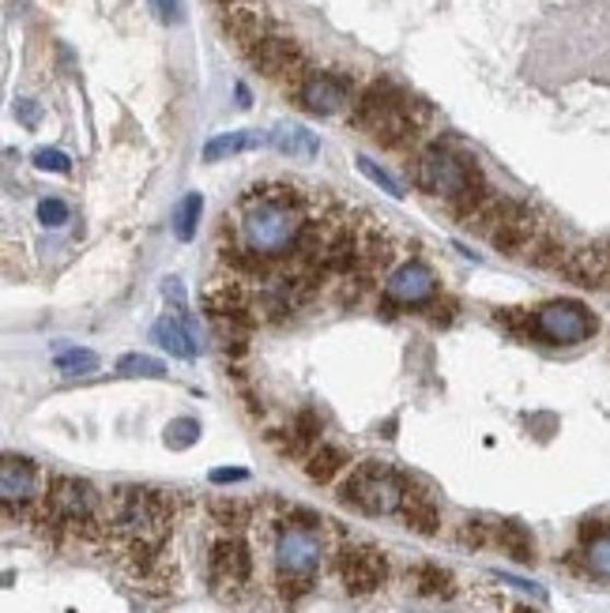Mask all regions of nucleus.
Returning <instances> with one entry per match:
<instances>
[{
  "label": "nucleus",
  "instance_id": "f257e3e1",
  "mask_svg": "<svg viewBox=\"0 0 610 613\" xmlns=\"http://www.w3.org/2000/svg\"><path fill=\"white\" fill-rule=\"evenodd\" d=\"M305 229V196L283 181L257 185L237 200L234 241L260 260H283L294 252Z\"/></svg>",
  "mask_w": 610,
  "mask_h": 613
},
{
  "label": "nucleus",
  "instance_id": "f03ea898",
  "mask_svg": "<svg viewBox=\"0 0 610 613\" xmlns=\"http://www.w3.org/2000/svg\"><path fill=\"white\" fill-rule=\"evenodd\" d=\"M430 121V106L407 95L392 80H373L351 106V125L362 129L388 151H403L419 140L422 125Z\"/></svg>",
  "mask_w": 610,
  "mask_h": 613
},
{
  "label": "nucleus",
  "instance_id": "7ed1b4c3",
  "mask_svg": "<svg viewBox=\"0 0 610 613\" xmlns=\"http://www.w3.org/2000/svg\"><path fill=\"white\" fill-rule=\"evenodd\" d=\"M411 177L422 192L437 196V200H445V203L464 200L468 192L486 185V177H482V169L474 166V158H468L460 148H453V143L422 148L411 166Z\"/></svg>",
  "mask_w": 610,
  "mask_h": 613
},
{
  "label": "nucleus",
  "instance_id": "20e7f679",
  "mask_svg": "<svg viewBox=\"0 0 610 613\" xmlns=\"http://www.w3.org/2000/svg\"><path fill=\"white\" fill-rule=\"evenodd\" d=\"M169 519H174V500L166 493L143 490V485H121L114 493V523L129 542L159 550Z\"/></svg>",
  "mask_w": 610,
  "mask_h": 613
},
{
  "label": "nucleus",
  "instance_id": "39448f33",
  "mask_svg": "<svg viewBox=\"0 0 610 613\" xmlns=\"http://www.w3.org/2000/svg\"><path fill=\"white\" fill-rule=\"evenodd\" d=\"M317 565H320V534L309 516H298V523L283 527L275 542V568H279V591H283V599H298L305 587H309Z\"/></svg>",
  "mask_w": 610,
  "mask_h": 613
},
{
  "label": "nucleus",
  "instance_id": "423d86ee",
  "mask_svg": "<svg viewBox=\"0 0 610 613\" xmlns=\"http://www.w3.org/2000/svg\"><path fill=\"white\" fill-rule=\"evenodd\" d=\"M403 490H407V482L392 467L362 463L359 471L347 479L343 490H339V500H343L347 508H359L362 516H392L403 508Z\"/></svg>",
  "mask_w": 610,
  "mask_h": 613
},
{
  "label": "nucleus",
  "instance_id": "0eeeda50",
  "mask_svg": "<svg viewBox=\"0 0 610 613\" xmlns=\"http://www.w3.org/2000/svg\"><path fill=\"white\" fill-rule=\"evenodd\" d=\"M599 331V317L580 302H547L536 313V339L550 346H576L584 339H591Z\"/></svg>",
  "mask_w": 610,
  "mask_h": 613
},
{
  "label": "nucleus",
  "instance_id": "6e6552de",
  "mask_svg": "<svg viewBox=\"0 0 610 613\" xmlns=\"http://www.w3.org/2000/svg\"><path fill=\"white\" fill-rule=\"evenodd\" d=\"M434 297H437V275L422 260H403L385 279V309H422Z\"/></svg>",
  "mask_w": 610,
  "mask_h": 613
},
{
  "label": "nucleus",
  "instance_id": "1a4fd4ad",
  "mask_svg": "<svg viewBox=\"0 0 610 613\" xmlns=\"http://www.w3.org/2000/svg\"><path fill=\"white\" fill-rule=\"evenodd\" d=\"M294 95L313 117H336L354 106V83L339 72H305Z\"/></svg>",
  "mask_w": 610,
  "mask_h": 613
},
{
  "label": "nucleus",
  "instance_id": "9d476101",
  "mask_svg": "<svg viewBox=\"0 0 610 613\" xmlns=\"http://www.w3.org/2000/svg\"><path fill=\"white\" fill-rule=\"evenodd\" d=\"M245 57H249V64L257 68L260 75H268V80H275V83H294V87H298L302 75L309 72L298 42L279 38V34H271L260 46H253Z\"/></svg>",
  "mask_w": 610,
  "mask_h": 613
},
{
  "label": "nucleus",
  "instance_id": "9b49d317",
  "mask_svg": "<svg viewBox=\"0 0 610 613\" xmlns=\"http://www.w3.org/2000/svg\"><path fill=\"white\" fill-rule=\"evenodd\" d=\"M388 576V557L377 546L354 542L339 553V580H343L347 594H373Z\"/></svg>",
  "mask_w": 610,
  "mask_h": 613
},
{
  "label": "nucleus",
  "instance_id": "f8f14e48",
  "mask_svg": "<svg viewBox=\"0 0 610 613\" xmlns=\"http://www.w3.org/2000/svg\"><path fill=\"white\" fill-rule=\"evenodd\" d=\"M46 508L49 516L68 527H87L91 516L98 512V493L83 479H54L46 493Z\"/></svg>",
  "mask_w": 610,
  "mask_h": 613
},
{
  "label": "nucleus",
  "instance_id": "ddd939ff",
  "mask_svg": "<svg viewBox=\"0 0 610 613\" xmlns=\"http://www.w3.org/2000/svg\"><path fill=\"white\" fill-rule=\"evenodd\" d=\"M208 573H211V587H215V591H223V594L242 591V587L249 583V573H253L249 546H245L237 534L219 539L208 553Z\"/></svg>",
  "mask_w": 610,
  "mask_h": 613
},
{
  "label": "nucleus",
  "instance_id": "4468645a",
  "mask_svg": "<svg viewBox=\"0 0 610 613\" xmlns=\"http://www.w3.org/2000/svg\"><path fill=\"white\" fill-rule=\"evenodd\" d=\"M223 31L231 34V38L245 49V54L275 34V31H271L268 8L260 4V0H226V4H223Z\"/></svg>",
  "mask_w": 610,
  "mask_h": 613
},
{
  "label": "nucleus",
  "instance_id": "2eb2a0df",
  "mask_svg": "<svg viewBox=\"0 0 610 613\" xmlns=\"http://www.w3.org/2000/svg\"><path fill=\"white\" fill-rule=\"evenodd\" d=\"M203 313H208L211 320L219 317H253V297L245 291L237 279H219V283H211L208 291L200 297Z\"/></svg>",
  "mask_w": 610,
  "mask_h": 613
},
{
  "label": "nucleus",
  "instance_id": "dca6fc26",
  "mask_svg": "<svg viewBox=\"0 0 610 613\" xmlns=\"http://www.w3.org/2000/svg\"><path fill=\"white\" fill-rule=\"evenodd\" d=\"M34 493H38V471H34L31 459L4 456V471H0V497H4V505L20 508L34 500Z\"/></svg>",
  "mask_w": 610,
  "mask_h": 613
},
{
  "label": "nucleus",
  "instance_id": "f3484780",
  "mask_svg": "<svg viewBox=\"0 0 610 613\" xmlns=\"http://www.w3.org/2000/svg\"><path fill=\"white\" fill-rule=\"evenodd\" d=\"M403 519H407V527L411 531H419V534H437V527H441V512H437V500L430 497L426 490H422L419 482H407V490H403Z\"/></svg>",
  "mask_w": 610,
  "mask_h": 613
},
{
  "label": "nucleus",
  "instance_id": "a211bd4d",
  "mask_svg": "<svg viewBox=\"0 0 610 613\" xmlns=\"http://www.w3.org/2000/svg\"><path fill=\"white\" fill-rule=\"evenodd\" d=\"M320 433H325V425H320V414L317 411H298L294 414V422H291V429L283 433L279 440H286L279 452L283 456H302V452H313V448L320 445Z\"/></svg>",
  "mask_w": 610,
  "mask_h": 613
},
{
  "label": "nucleus",
  "instance_id": "6ab92c4d",
  "mask_svg": "<svg viewBox=\"0 0 610 613\" xmlns=\"http://www.w3.org/2000/svg\"><path fill=\"white\" fill-rule=\"evenodd\" d=\"M494 542L513 561H520V565H531V561H536V539H531L528 527L516 523V519H502V523H494Z\"/></svg>",
  "mask_w": 610,
  "mask_h": 613
},
{
  "label": "nucleus",
  "instance_id": "aec40b11",
  "mask_svg": "<svg viewBox=\"0 0 610 613\" xmlns=\"http://www.w3.org/2000/svg\"><path fill=\"white\" fill-rule=\"evenodd\" d=\"M347 463H351V459H347L343 448L320 440V445L309 452V459H305V474H309V482L328 485V482H336L339 471H347Z\"/></svg>",
  "mask_w": 610,
  "mask_h": 613
},
{
  "label": "nucleus",
  "instance_id": "412c9836",
  "mask_svg": "<svg viewBox=\"0 0 610 613\" xmlns=\"http://www.w3.org/2000/svg\"><path fill=\"white\" fill-rule=\"evenodd\" d=\"M155 343L174 357H181V362H192V357H197V343H192L189 328H185V317H163L155 323Z\"/></svg>",
  "mask_w": 610,
  "mask_h": 613
},
{
  "label": "nucleus",
  "instance_id": "4be33fe9",
  "mask_svg": "<svg viewBox=\"0 0 610 613\" xmlns=\"http://www.w3.org/2000/svg\"><path fill=\"white\" fill-rule=\"evenodd\" d=\"M271 143H275V151H283V155L291 158H313L320 151L317 135H313L305 125H279L275 132H271Z\"/></svg>",
  "mask_w": 610,
  "mask_h": 613
},
{
  "label": "nucleus",
  "instance_id": "5701e85b",
  "mask_svg": "<svg viewBox=\"0 0 610 613\" xmlns=\"http://www.w3.org/2000/svg\"><path fill=\"white\" fill-rule=\"evenodd\" d=\"M260 140H265V135H260V132H249V129L211 135V140L203 143V162H223V158H231V155H242V151L257 148Z\"/></svg>",
  "mask_w": 610,
  "mask_h": 613
},
{
  "label": "nucleus",
  "instance_id": "b1692460",
  "mask_svg": "<svg viewBox=\"0 0 610 613\" xmlns=\"http://www.w3.org/2000/svg\"><path fill=\"white\" fill-rule=\"evenodd\" d=\"M414 591H419L422 599H453L456 580H453V573L441 565H419L414 568Z\"/></svg>",
  "mask_w": 610,
  "mask_h": 613
},
{
  "label": "nucleus",
  "instance_id": "393cba45",
  "mask_svg": "<svg viewBox=\"0 0 610 613\" xmlns=\"http://www.w3.org/2000/svg\"><path fill=\"white\" fill-rule=\"evenodd\" d=\"M200 215H203V196L200 192L181 196V203L174 208V234H177V241H192V237H197Z\"/></svg>",
  "mask_w": 610,
  "mask_h": 613
},
{
  "label": "nucleus",
  "instance_id": "a878e982",
  "mask_svg": "<svg viewBox=\"0 0 610 613\" xmlns=\"http://www.w3.org/2000/svg\"><path fill=\"white\" fill-rule=\"evenodd\" d=\"M163 373H166V365L148 354H125L121 362H117V377H125V380H140V377L159 380Z\"/></svg>",
  "mask_w": 610,
  "mask_h": 613
},
{
  "label": "nucleus",
  "instance_id": "bb28decb",
  "mask_svg": "<svg viewBox=\"0 0 610 613\" xmlns=\"http://www.w3.org/2000/svg\"><path fill=\"white\" fill-rule=\"evenodd\" d=\"M54 365L64 373V377H83V373L98 369V354L95 351H61L54 357Z\"/></svg>",
  "mask_w": 610,
  "mask_h": 613
},
{
  "label": "nucleus",
  "instance_id": "cd10ccee",
  "mask_svg": "<svg viewBox=\"0 0 610 613\" xmlns=\"http://www.w3.org/2000/svg\"><path fill=\"white\" fill-rule=\"evenodd\" d=\"M584 561H588V573L591 576H599V580L610 583V531L588 542V553H584Z\"/></svg>",
  "mask_w": 610,
  "mask_h": 613
},
{
  "label": "nucleus",
  "instance_id": "c85d7f7f",
  "mask_svg": "<svg viewBox=\"0 0 610 613\" xmlns=\"http://www.w3.org/2000/svg\"><path fill=\"white\" fill-rule=\"evenodd\" d=\"M211 516L223 527H231V531H242L249 523V505L245 500H211Z\"/></svg>",
  "mask_w": 610,
  "mask_h": 613
},
{
  "label": "nucleus",
  "instance_id": "c756f323",
  "mask_svg": "<svg viewBox=\"0 0 610 613\" xmlns=\"http://www.w3.org/2000/svg\"><path fill=\"white\" fill-rule=\"evenodd\" d=\"M166 445L174 448V452H181V448H189L192 440H200V422H192V419H174L166 425Z\"/></svg>",
  "mask_w": 610,
  "mask_h": 613
},
{
  "label": "nucleus",
  "instance_id": "7c9ffc66",
  "mask_svg": "<svg viewBox=\"0 0 610 613\" xmlns=\"http://www.w3.org/2000/svg\"><path fill=\"white\" fill-rule=\"evenodd\" d=\"M354 162H359V169H362V174L369 177L373 185H377V189H385L388 196H392V200H400V196H403V189H400V181H396V177L388 174V169H380L377 162H373V158H366V155H359V158H354Z\"/></svg>",
  "mask_w": 610,
  "mask_h": 613
},
{
  "label": "nucleus",
  "instance_id": "2f4dec72",
  "mask_svg": "<svg viewBox=\"0 0 610 613\" xmlns=\"http://www.w3.org/2000/svg\"><path fill=\"white\" fill-rule=\"evenodd\" d=\"M68 219H72V211H68V203L61 196H46V200H38V223L49 226V229H61Z\"/></svg>",
  "mask_w": 610,
  "mask_h": 613
},
{
  "label": "nucleus",
  "instance_id": "473e14b6",
  "mask_svg": "<svg viewBox=\"0 0 610 613\" xmlns=\"http://www.w3.org/2000/svg\"><path fill=\"white\" fill-rule=\"evenodd\" d=\"M31 162L42 169V174H68V169H72V158H68L64 151H57V148H38Z\"/></svg>",
  "mask_w": 610,
  "mask_h": 613
},
{
  "label": "nucleus",
  "instance_id": "72a5a7b5",
  "mask_svg": "<svg viewBox=\"0 0 610 613\" xmlns=\"http://www.w3.org/2000/svg\"><path fill=\"white\" fill-rule=\"evenodd\" d=\"M486 539H494V531H486V523H482V519H471V523L460 527V546L479 550V546H486Z\"/></svg>",
  "mask_w": 610,
  "mask_h": 613
},
{
  "label": "nucleus",
  "instance_id": "f704fd0d",
  "mask_svg": "<svg viewBox=\"0 0 610 613\" xmlns=\"http://www.w3.org/2000/svg\"><path fill=\"white\" fill-rule=\"evenodd\" d=\"M15 117H20L27 129H38V121H42V114H38V102H31V98H15Z\"/></svg>",
  "mask_w": 610,
  "mask_h": 613
},
{
  "label": "nucleus",
  "instance_id": "c9c22d12",
  "mask_svg": "<svg viewBox=\"0 0 610 613\" xmlns=\"http://www.w3.org/2000/svg\"><path fill=\"white\" fill-rule=\"evenodd\" d=\"M151 12L163 23H177L181 20V0H151Z\"/></svg>",
  "mask_w": 610,
  "mask_h": 613
},
{
  "label": "nucleus",
  "instance_id": "e433bc0d",
  "mask_svg": "<svg viewBox=\"0 0 610 613\" xmlns=\"http://www.w3.org/2000/svg\"><path fill=\"white\" fill-rule=\"evenodd\" d=\"M242 479H249V471H245V467H215V471H211V482H215V485L242 482Z\"/></svg>",
  "mask_w": 610,
  "mask_h": 613
},
{
  "label": "nucleus",
  "instance_id": "4c0bfd02",
  "mask_svg": "<svg viewBox=\"0 0 610 613\" xmlns=\"http://www.w3.org/2000/svg\"><path fill=\"white\" fill-rule=\"evenodd\" d=\"M494 576H497V580H502V583H513V587H520V591L536 594V599H542V594H547V591H542V587H539V583H528V580H516V576H508V573H494Z\"/></svg>",
  "mask_w": 610,
  "mask_h": 613
},
{
  "label": "nucleus",
  "instance_id": "58836bf2",
  "mask_svg": "<svg viewBox=\"0 0 610 613\" xmlns=\"http://www.w3.org/2000/svg\"><path fill=\"white\" fill-rule=\"evenodd\" d=\"M453 313H456V305H453V302H445V305H437V309L430 313V320H434L437 328H448V323H453Z\"/></svg>",
  "mask_w": 610,
  "mask_h": 613
},
{
  "label": "nucleus",
  "instance_id": "ea45409f",
  "mask_svg": "<svg viewBox=\"0 0 610 613\" xmlns=\"http://www.w3.org/2000/svg\"><path fill=\"white\" fill-rule=\"evenodd\" d=\"M166 302H174V305H177V313H181L185 294H181V283H177V279H169V283H166Z\"/></svg>",
  "mask_w": 610,
  "mask_h": 613
}]
</instances>
